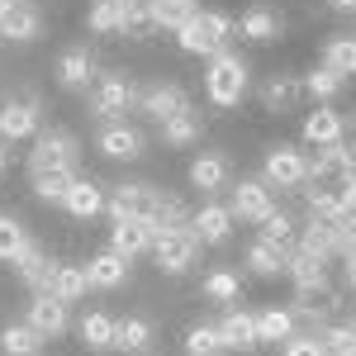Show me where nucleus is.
Wrapping results in <instances>:
<instances>
[{"mask_svg": "<svg viewBox=\"0 0 356 356\" xmlns=\"http://www.w3.org/2000/svg\"><path fill=\"white\" fill-rule=\"evenodd\" d=\"M233 29L238 24L223 10H200L191 24L176 29V43H181V53H191V57H214V53H223V43H228Z\"/></svg>", "mask_w": 356, "mask_h": 356, "instance_id": "f257e3e1", "label": "nucleus"}, {"mask_svg": "<svg viewBox=\"0 0 356 356\" xmlns=\"http://www.w3.org/2000/svg\"><path fill=\"white\" fill-rule=\"evenodd\" d=\"M204 95L219 105V110H233L247 95V62L238 53H214L209 57V72H204Z\"/></svg>", "mask_w": 356, "mask_h": 356, "instance_id": "f03ea898", "label": "nucleus"}, {"mask_svg": "<svg viewBox=\"0 0 356 356\" xmlns=\"http://www.w3.org/2000/svg\"><path fill=\"white\" fill-rule=\"evenodd\" d=\"M76 162H81V143L67 129H38L33 134L29 176H38V171H76Z\"/></svg>", "mask_w": 356, "mask_h": 356, "instance_id": "7ed1b4c3", "label": "nucleus"}, {"mask_svg": "<svg viewBox=\"0 0 356 356\" xmlns=\"http://www.w3.org/2000/svg\"><path fill=\"white\" fill-rule=\"evenodd\" d=\"M162 204H166V191H152V186H119L110 195V219L124 223V219H143L152 223V233L162 228Z\"/></svg>", "mask_w": 356, "mask_h": 356, "instance_id": "20e7f679", "label": "nucleus"}, {"mask_svg": "<svg viewBox=\"0 0 356 356\" xmlns=\"http://www.w3.org/2000/svg\"><path fill=\"white\" fill-rule=\"evenodd\" d=\"M152 257H157V266L166 275H186L195 266V257H200V238H195V228H162L157 238H152Z\"/></svg>", "mask_w": 356, "mask_h": 356, "instance_id": "39448f33", "label": "nucleus"}, {"mask_svg": "<svg viewBox=\"0 0 356 356\" xmlns=\"http://www.w3.org/2000/svg\"><path fill=\"white\" fill-rule=\"evenodd\" d=\"M129 105H138V86L129 81L124 72L100 76V86L90 90V114H95V119H105V124L124 119V114H129Z\"/></svg>", "mask_w": 356, "mask_h": 356, "instance_id": "423d86ee", "label": "nucleus"}, {"mask_svg": "<svg viewBox=\"0 0 356 356\" xmlns=\"http://www.w3.org/2000/svg\"><path fill=\"white\" fill-rule=\"evenodd\" d=\"M261 181L271 186V191H295L309 181V157H304L300 147H290V143H280L266 152V166H261Z\"/></svg>", "mask_w": 356, "mask_h": 356, "instance_id": "0eeeda50", "label": "nucleus"}, {"mask_svg": "<svg viewBox=\"0 0 356 356\" xmlns=\"http://www.w3.org/2000/svg\"><path fill=\"white\" fill-rule=\"evenodd\" d=\"M356 171V152L347 143H328L318 157H309V186H328V181H342Z\"/></svg>", "mask_w": 356, "mask_h": 356, "instance_id": "6e6552de", "label": "nucleus"}, {"mask_svg": "<svg viewBox=\"0 0 356 356\" xmlns=\"http://www.w3.org/2000/svg\"><path fill=\"white\" fill-rule=\"evenodd\" d=\"M233 219H247V223H261L266 214H275V191L266 181H243L238 191H233Z\"/></svg>", "mask_w": 356, "mask_h": 356, "instance_id": "1a4fd4ad", "label": "nucleus"}, {"mask_svg": "<svg viewBox=\"0 0 356 356\" xmlns=\"http://www.w3.org/2000/svg\"><path fill=\"white\" fill-rule=\"evenodd\" d=\"M43 33V15L29 5V0H10L5 10H0V38H10V43H33Z\"/></svg>", "mask_w": 356, "mask_h": 356, "instance_id": "9d476101", "label": "nucleus"}, {"mask_svg": "<svg viewBox=\"0 0 356 356\" xmlns=\"http://www.w3.org/2000/svg\"><path fill=\"white\" fill-rule=\"evenodd\" d=\"M10 266L19 271V280H24V285L33 290V295L53 290V261H48V252H43V247L33 243V238H29V243L19 247V257H15Z\"/></svg>", "mask_w": 356, "mask_h": 356, "instance_id": "9b49d317", "label": "nucleus"}, {"mask_svg": "<svg viewBox=\"0 0 356 356\" xmlns=\"http://www.w3.org/2000/svg\"><path fill=\"white\" fill-rule=\"evenodd\" d=\"M95 147H100L105 157H114V162H134V157H143V134H138L134 124L114 119V124H105V129H100Z\"/></svg>", "mask_w": 356, "mask_h": 356, "instance_id": "f8f14e48", "label": "nucleus"}, {"mask_svg": "<svg viewBox=\"0 0 356 356\" xmlns=\"http://www.w3.org/2000/svg\"><path fill=\"white\" fill-rule=\"evenodd\" d=\"M191 228H195V238H200V247H219V243H228V233H233V209L204 200V209L191 214Z\"/></svg>", "mask_w": 356, "mask_h": 356, "instance_id": "ddd939ff", "label": "nucleus"}, {"mask_svg": "<svg viewBox=\"0 0 356 356\" xmlns=\"http://www.w3.org/2000/svg\"><path fill=\"white\" fill-rule=\"evenodd\" d=\"M219 337L228 352H252V347H261V332H257V314H247V309H228L219 318Z\"/></svg>", "mask_w": 356, "mask_h": 356, "instance_id": "4468645a", "label": "nucleus"}, {"mask_svg": "<svg viewBox=\"0 0 356 356\" xmlns=\"http://www.w3.org/2000/svg\"><path fill=\"white\" fill-rule=\"evenodd\" d=\"M38 134V100H5L0 105V138L19 143Z\"/></svg>", "mask_w": 356, "mask_h": 356, "instance_id": "2eb2a0df", "label": "nucleus"}, {"mask_svg": "<svg viewBox=\"0 0 356 356\" xmlns=\"http://www.w3.org/2000/svg\"><path fill=\"white\" fill-rule=\"evenodd\" d=\"M24 318L43 332V337H62V332H67V300H57L53 290H43V295H33V300H29Z\"/></svg>", "mask_w": 356, "mask_h": 356, "instance_id": "dca6fc26", "label": "nucleus"}, {"mask_svg": "<svg viewBox=\"0 0 356 356\" xmlns=\"http://www.w3.org/2000/svg\"><path fill=\"white\" fill-rule=\"evenodd\" d=\"M138 105H143V114L147 119H171V114H181L191 100H186V90L181 86H171V81H157V86H147V90H138Z\"/></svg>", "mask_w": 356, "mask_h": 356, "instance_id": "f3484780", "label": "nucleus"}, {"mask_svg": "<svg viewBox=\"0 0 356 356\" xmlns=\"http://www.w3.org/2000/svg\"><path fill=\"white\" fill-rule=\"evenodd\" d=\"M304 143L309 147H328V143H342V134H347V124H342V114L328 110V105H318L314 114H304Z\"/></svg>", "mask_w": 356, "mask_h": 356, "instance_id": "a211bd4d", "label": "nucleus"}, {"mask_svg": "<svg viewBox=\"0 0 356 356\" xmlns=\"http://www.w3.org/2000/svg\"><path fill=\"white\" fill-rule=\"evenodd\" d=\"M90 76H95V53H90L86 43L67 48V53H62V62H57V81L67 86V90H86V86H90Z\"/></svg>", "mask_w": 356, "mask_h": 356, "instance_id": "6ab92c4d", "label": "nucleus"}, {"mask_svg": "<svg viewBox=\"0 0 356 356\" xmlns=\"http://www.w3.org/2000/svg\"><path fill=\"white\" fill-rule=\"evenodd\" d=\"M62 209H67L72 219H95V214L105 209V195H100V186H95L90 176H76V181L67 186V195H62Z\"/></svg>", "mask_w": 356, "mask_h": 356, "instance_id": "aec40b11", "label": "nucleus"}, {"mask_svg": "<svg viewBox=\"0 0 356 356\" xmlns=\"http://www.w3.org/2000/svg\"><path fill=\"white\" fill-rule=\"evenodd\" d=\"M152 223H143V219H124V223H114V233H110V247L119 252V257H143V252H152Z\"/></svg>", "mask_w": 356, "mask_h": 356, "instance_id": "412c9836", "label": "nucleus"}, {"mask_svg": "<svg viewBox=\"0 0 356 356\" xmlns=\"http://www.w3.org/2000/svg\"><path fill=\"white\" fill-rule=\"evenodd\" d=\"M285 271H290V280H295V290H323V285H328V261L314 257V252H304V247L290 252Z\"/></svg>", "mask_w": 356, "mask_h": 356, "instance_id": "4be33fe9", "label": "nucleus"}, {"mask_svg": "<svg viewBox=\"0 0 356 356\" xmlns=\"http://www.w3.org/2000/svg\"><path fill=\"white\" fill-rule=\"evenodd\" d=\"M228 176H233V171H228V157H223V152H200V157L191 162V186H195V191H204V195L223 191Z\"/></svg>", "mask_w": 356, "mask_h": 356, "instance_id": "5701e85b", "label": "nucleus"}, {"mask_svg": "<svg viewBox=\"0 0 356 356\" xmlns=\"http://www.w3.org/2000/svg\"><path fill=\"white\" fill-rule=\"evenodd\" d=\"M86 271H90V285H95V290H119V285L129 280V257H119L114 247H105L100 257H90Z\"/></svg>", "mask_w": 356, "mask_h": 356, "instance_id": "b1692460", "label": "nucleus"}, {"mask_svg": "<svg viewBox=\"0 0 356 356\" xmlns=\"http://www.w3.org/2000/svg\"><path fill=\"white\" fill-rule=\"evenodd\" d=\"M43 342H48V337H43V332L33 328V323H10V328L0 332V352L5 356H38L43 352Z\"/></svg>", "mask_w": 356, "mask_h": 356, "instance_id": "393cba45", "label": "nucleus"}, {"mask_svg": "<svg viewBox=\"0 0 356 356\" xmlns=\"http://www.w3.org/2000/svg\"><path fill=\"white\" fill-rule=\"evenodd\" d=\"M147 342H152L147 318H114V352L138 356V352H147Z\"/></svg>", "mask_w": 356, "mask_h": 356, "instance_id": "a878e982", "label": "nucleus"}, {"mask_svg": "<svg viewBox=\"0 0 356 356\" xmlns=\"http://www.w3.org/2000/svg\"><path fill=\"white\" fill-rule=\"evenodd\" d=\"M238 29H243V38H252V43H271V38H280V15H275L271 5H252L243 19H238Z\"/></svg>", "mask_w": 356, "mask_h": 356, "instance_id": "bb28decb", "label": "nucleus"}, {"mask_svg": "<svg viewBox=\"0 0 356 356\" xmlns=\"http://www.w3.org/2000/svg\"><path fill=\"white\" fill-rule=\"evenodd\" d=\"M323 67H332L337 76H356V33H332L323 43Z\"/></svg>", "mask_w": 356, "mask_h": 356, "instance_id": "cd10ccee", "label": "nucleus"}, {"mask_svg": "<svg viewBox=\"0 0 356 356\" xmlns=\"http://www.w3.org/2000/svg\"><path fill=\"white\" fill-rule=\"evenodd\" d=\"M157 19H152V0H119V33H129V38H143V33H152Z\"/></svg>", "mask_w": 356, "mask_h": 356, "instance_id": "c85d7f7f", "label": "nucleus"}, {"mask_svg": "<svg viewBox=\"0 0 356 356\" xmlns=\"http://www.w3.org/2000/svg\"><path fill=\"white\" fill-rule=\"evenodd\" d=\"M285 261H290V247H275V243H266V238H257V243L247 247V266L257 275H280Z\"/></svg>", "mask_w": 356, "mask_h": 356, "instance_id": "c756f323", "label": "nucleus"}, {"mask_svg": "<svg viewBox=\"0 0 356 356\" xmlns=\"http://www.w3.org/2000/svg\"><path fill=\"white\" fill-rule=\"evenodd\" d=\"M162 138H166V147H191V143H200V114L186 105L181 114L162 119Z\"/></svg>", "mask_w": 356, "mask_h": 356, "instance_id": "7c9ffc66", "label": "nucleus"}, {"mask_svg": "<svg viewBox=\"0 0 356 356\" xmlns=\"http://www.w3.org/2000/svg\"><path fill=\"white\" fill-rule=\"evenodd\" d=\"M86 290H90V271L86 266H53V295L67 304L86 300Z\"/></svg>", "mask_w": 356, "mask_h": 356, "instance_id": "2f4dec72", "label": "nucleus"}, {"mask_svg": "<svg viewBox=\"0 0 356 356\" xmlns=\"http://www.w3.org/2000/svg\"><path fill=\"white\" fill-rule=\"evenodd\" d=\"M300 247H304V252H314V257H323V261H328L332 252H337V233H332V223L314 214V219L304 223V233H300Z\"/></svg>", "mask_w": 356, "mask_h": 356, "instance_id": "473e14b6", "label": "nucleus"}, {"mask_svg": "<svg viewBox=\"0 0 356 356\" xmlns=\"http://www.w3.org/2000/svg\"><path fill=\"white\" fill-rule=\"evenodd\" d=\"M195 15H200V5L195 0H152V19H157V29H176L181 24H191Z\"/></svg>", "mask_w": 356, "mask_h": 356, "instance_id": "72a5a7b5", "label": "nucleus"}, {"mask_svg": "<svg viewBox=\"0 0 356 356\" xmlns=\"http://www.w3.org/2000/svg\"><path fill=\"white\" fill-rule=\"evenodd\" d=\"M342 86H347V76H337L332 67H314L309 76H304V90L318 100V105H328V100H337L342 95Z\"/></svg>", "mask_w": 356, "mask_h": 356, "instance_id": "f704fd0d", "label": "nucleus"}, {"mask_svg": "<svg viewBox=\"0 0 356 356\" xmlns=\"http://www.w3.org/2000/svg\"><path fill=\"white\" fill-rule=\"evenodd\" d=\"M304 200H309V209H314L318 219H328V223H337L342 214H352V209L342 204L337 186H314V191H304Z\"/></svg>", "mask_w": 356, "mask_h": 356, "instance_id": "c9c22d12", "label": "nucleus"}, {"mask_svg": "<svg viewBox=\"0 0 356 356\" xmlns=\"http://www.w3.org/2000/svg\"><path fill=\"white\" fill-rule=\"evenodd\" d=\"M81 337L90 352H114V318L110 314H86L81 318Z\"/></svg>", "mask_w": 356, "mask_h": 356, "instance_id": "e433bc0d", "label": "nucleus"}, {"mask_svg": "<svg viewBox=\"0 0 356 356\" xmlns=\"http://www.w3.org/2000/svg\"><path fill=\"white\" fill-rule=\"evenodd\" d=\"M238 295H243L238 271H209L204 275V300L209 304H238Z\"/></svg>", "mask_w": 356, "mask_h": 356, "instance_id": "4c0bfd02", "label": "nucleus"}, {"mask_svg": "<svg viewBox=\"0 0 356 356\" xmlns=\"http://www.w3.org/2000/svg\"><path fill=\"white\" fill-rule=\"evenodd\" d=\"M332 309H337V295H328V285L323 290H300V300H295V318H332Z\"/></svg>", "mask_w": 356, "mask_h": 356, "instance_id": "58836bf2", "label": "nucleus"}, {"mask_svg": "<svg viewBox=\"0 0 356 356\" xmlns=\"http://www.w3.org/2000/svg\"><path fill=\"white\" fill-rule=\"evenodd\" d=\"M219 352H228L219 337V323H195L186 332V356H219Z\"/></svg>", "mask_w": 356, "mask_h": 356, "instance_id": "ea45409f", "label": "nucleus"}, {"mask_svg": "<svg viewBox=\"0 0 356 356\" xmlns=\"http://www.w3.org/2000/svg\"><path fill=\"white\" fill-rule=\"evenodd\" d=\"M257 332H261V342H285L295 332V314L290 309H261L257 314Z\"/></svg>", "mask_w": 356, "mask_h": 356, "instance_id": "a19ab883", "label": "nucleus"}, {"mask_svg": "<svg viewBox=\"0 0 356 356\" xmlns=\"http://www.w3.org/2000/svg\"><path fill=\"white\" fill-rule=\"evenodd\" d=\"M300 90L304 86L295 81V76H266V86H261V105H266V110H285V105H295Z\"/></svg>", "mask_w": 356, "mask_h": 356, "instance_id": "79ce46f5", "label": "nucleus"}, {"mask_svg": "<svg viewBox=\"0 0 356 356\" xmlns=\"http://www.w3.org/2000/svg\"><path fill=\"white\" fill-rule=\"evenodd\" d=\"M29 243L24 223L15 219V214H0V261H15L19 257V247Z\"/></svg>", "mask_w": 356, "mask_h": 356, "instance_id": "37998d69", "label": "nucleus"}, {"mask_svg": "<svg viewBox=\"0 0 356 356\" xmlns=\"http://www.w3.org/2000/svg\"><path fill=\"white\" fill-rule=\"evenodd\" d=\"M76 181V171H38L33 176V195L38 200H57L62 204V195H67V186Z\"/></svg>", "mask_w": 356, "mask_h": 356, "instance_id": "c03bdc74", "label": "nucleus"}, {"mask_svg": "<svg viewBox=\"0 0 356 356\" xmlns=\"http://www.w3.org/2000/svg\"><path fill=\"white\" fill-rule=\"evenodd\" d=\"M318 337L332 356H356V323H328Z\"/></svg>", "mask_w": 356, "mask_h": 356, "instance_id": "a18cd8bd", "label": "nucleus"}, {"mask_svg": "<svg viewBox=\"0 0 356 356\" xmlns=\"http://www.w3.org/2000/svg\"><path fill=\"white\" fill-rule=\"evenodd\" d=\"M90 33H119V0H95L90 5Z\"/></svg>", "mask_w": 356, "mask_h": 356, "instance_id": "49530a36", "label": "nucleus"}, {"mask_svg": "<svg viewBox=\"0 0 356 356\" xmlns=\"http://www.w3.org/2000/svg\"><path fill=\"white\" fill-rule=\"evenodd\" d=\"M261 238H266V243H275V247H290V238H295L290 214H280V209H275V214H266V219H261Z\"/></svg>", "mask_w": 356, "mask_h": 356, "instance_id": "de8ad7c7", "label": "nucleus"}, {"mask_svg": "<svg viewBox=\"0 0 356 356\" xmlns=\"http://www.w3.org/2000/svg\"><path fill=\"white\" fill-rule=\"evenodd\" d=\"M285 356H332V352L323 347L318 332H290L285 337Z\"/></svg>", "mask_w": 356, "mask_h": 356, "instance_id": "09e8293b", "label": "nucleus"}, {"mask_svg": "<svg viewBox=\"0 0 356 356\" xmlns=\"http://www.w3.org/2000/svg\"><path fill=\"white\" fill-rule=\"evenodd\" d=\"M337 195H342V204H347V209L356 214V171H352V176H342V181H337Z\"/></svg>", "mask_w": 356, "mask_h": 356, "instance_id": "8fccbe9b", "label": "nucleus"}, {"mask_svg": "<svg viewBox=\"0 0 356 356\" xmlns=\"http://www.w3.org/2000/svg\"><path fill=\"white\" fill-rule=\"evenodd\" d=\"M5 171H10V143L0 138V176H5Z\"/></svg>", "mask_w": 356, "mask_h": 356, "instance_id": "3c124183", "label": "nucleus"}, {"mask_svg": "<svg viewBox=\"0 0 356 356\" xmlns=\"http://www.w3.org/2000/svg\"><path fill=\"white\" fill-rule=\"evenodd\" d=\"M347 285L356 290V252H347Z\"/></svg>", "mask_w": 356, "mask_h": 356, "instance_id": "603ef678", "label": "nucleus"}, {"mask_svg": "<svg viewBox=\"0 0 356 356\" xmlns=\"http://www.w3.org/2000/svg\"><path fill=\"white\" fill-rule=\"evenodd\" d=\"M332 5H337V10H356V0H332Z\"/></svg>", "mask_w": 356, "mask_h": 356, "instance_id": "864d4df0", "label": "nucleus"}, {"mask_svg": "<svg viewBox=\"0 0 356 356\" xmlns=\"http://www.w3.org/2000/svg\"><path fill=\"white\" fill-rule=\"evenodd\" d=\"M5 5H10V0H0V10H5Z\"/></svg>", "mask_w": 356, "mask_h": 356, "instance_id": "5fc2aeb1", "label": "nucleus"}]
</instances>
